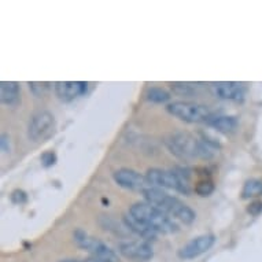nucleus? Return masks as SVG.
<instances>
[{"mask_svg":"<svg viewBox=\"0 0 262 262\" xmlns=\"http://www.w3.org/2000/svg\"><path fill=\"white\" fill-rule=\"evenodd\" d=\"M165 146L181 161H192V159H210L219 152V144L206 136L198 138L195 135L176 130L169 134L165 140Z\"/></svg>","mask_w":262,"mask_h":262,"instance_id":"obj_1","label":"nucleus"},{"mask_svg":"<svg viewBox=\"0 0 262 262\" xmlns=\"http://www.w3.org/2000/svg\"><path fill=\"white\" fill-rule=\"evenodd\" d=\"M143 196L146 199V202L154 205L163 213H166L169 217L179 220L185 225H191L196 220V213L188 205H185L183 201L169 195L161 188L150 187L143 192Z\"/></svg>","mask_w":262,"mask_h":262,"instance_id":"obj_2","label":"nucleus"},{"mask_svg":"<svg viewBox=\"0 0 262 262\" xmlns=\"http://www.w3.org/2000/svg\"><path fill=\"white\" fill-rule=\"evenodd\" d=\"M129 213L155 233L172 235L179 231V225L172 217L148 202L135 203L129 209Z\"/></svg>","mask_w":262,"mask_h":262,"instance_id":"obj_3","label":"nucleus"},{"mask_svg":"<svg viewBox=\"0 0 262 262\" xmlns=\"http://www.w3.org/2000/svg\"><path fill=\"white\" fill-rule=\"evenodd\" d=\"M146 177L151 187L155 188L173 189L177 192L189 195L191 193V184H189V173L185 169H148Z\"/></svg>","mask_w":262,"mask_h":262,"instance_id":"obj_4","label":"nucleus"},{"mask_svg":"<svg viewBox=\"0 0 262 262\" xmlns=\"http://www.w3.org/2000/svg\"><path fill=\"white\" fill-rule=\"evenodd\" d=\"M166 110L169 114L184 121L187 124L207 122L209 118L213 116L210 108L205 104L196 103V102H187V100H179V102L169 103L166 106Z\"/></svg>","mask_w":262,"mask_h":262,"instance_id":"obj_5","label":"nucleus"},{"mask_svg":"<svg viewBox=\"0 0 262 262\" xmlns=\"http://www.w3.org/2000/svg\"><path fill=\"white\" fill-rule=\"evenodd\" d=\"M56 122L54 114L46 110L35 113L28 124V138L32 142H44L55 130Z\"/></svg>","mask_w":262,"mask_h":262,"instance_id":"obj_6","label":"nucleus"},{"mask_svg":"<svg viewBox=\"0 0 262 262\" xmlns=\"http://www.w3.org/2000/svg\"><path fill=\"white\" fill-rule=\"evenodd\" d=\"M73 241L80 249L85 250L86 253L92 254L95 258H103V259H108V261L116 259L114 250L110 249L104 242H102L98 237L92 236V235L82 231V229H76L74 231Z\"/></svg>","mask_w":262,"mask_h":262,"instance_id":"obj_7","label":"nucleus"},{"mask_svg":"<svg viewBox=\"0 0 262 262\" xmlns=\"http://www.w3.org/2000/svg\"><path fill=\"white\" fill-rule=\"evenodd\" d=\"M113 179L117 184L129 191H139V192H144L147 188H150L151 185L147 180L146 174L136 172L134 169L121 168L113 173Z\"/></svg>","mask_w":262,"mask_h":262,"instance_id":"obj_8","label":"nucleus"},{"mask_svg":"<svg viewBox=\"0 0 262 262\" xmlns=\"http://www.w3.org/2000/svg\"><path fill=\"white\" fill-rule=\"evenodd\" d=\"M215 242V236L214 235H201V236L193 237L192 241H189L188 243H185L180 250H179V253L177 255L181 258V259H185V261H188V259H193V258L199 257V255H202L206 251L213 247Z\"/></svg>","mask_w":262,"mask_h":262,"instance_id":"obj_9","label":"nucleus"},{"mask_svg":"<svg viewBox=\"0 0 262 262\" xmlns=\"http://www.w3.org/2000/svg\"><path fill=\"white\" fill-rule=\"evenodd\" d=\"M118 251L122 257L134 261H150L154 257V250L146 241L124 242L118 246Z\"/></svg>","mask_w":262,"mask_h":262,"instance_id":"obj_10","label":"nucleus"},{"mask_svg":"<svg viewBox=\"0 0 262 262\" xmlns=\"http://www.w3.org/2000/svg\"><path fill=\"white\" fill-rule=\"evenodd\" d=\"M213 94L224 100L243 102L246 95V86L242 82L236 81H219L211 84Z\"/></svg>","mask_w":262,"mask_h":262,"instance_id":"obj_11","label":"nucleus"},{"mask_svg":"<svg viewBox=\"0 0 262 262\" xmlns=\"http://www.w3.org/2000/svg\"><path fill=\"white\" fill-rule=\"evenodd\" d=\"M88 90V82L84 81H56L54 91L62 102H72L84 95Z\"/></svg>","mask_w":262,"mask_h":262,"instance_id":"obj_12","label":"nucleus"},{"mask_svg":"<svg viewBox=\"0 0 262 262\" xmlns=\"http://www.w3.org/2000/svg\"><path fill=\"white\" fill-rule=\"evenodd\" d=\"M0 100L2 103L15 107L21 102V91L19 85L14 81H2L0 82Z\"/></svg>","mask_w":262,"mask_h":262,"instance_id":"obj_13","label":"nucleus"},{"mask_svg":"<svg viewBox=\"0 0 262 262\" xmlns=\"http://www.w3.org/2000/svg\"><path fill=\"white\" fill-rule=\"evenodd\" d=\"M206 124L221 134H232L236 130L239 121L235 116H214L213 114Z\"/></svg>","mask_w":262,"mask_h":262,"instance_id":"obj_14","label":"nucleus"},{"mask_svg":"<svg viewBox=\"0 0 262 262\" xmlns=\"http://www.w3.org/2000/svg\"><path fill=\"white\" fill-rule=\"evenodd\" d=\"M124 223L128 231H130V232H134L135 235L140 236L143 241H146V242L154 241L155 237H157V235H158V233H155L154 231H151L150 228H147L144 224L138 221V220L135 219L134 215L130 214V213H128V214L125 215Z\"/></svg>","mask_w":262,"mask_h":262,"instance_id":"obj_15","label":"nucleus"},{"mask_svg":"<svg viewBox=\"0 0 262 262\" xmlns=\"http://www.w3.org/2000/svg\"><path fill=\"white\" fill-rule=\"evenodd\" d=\"M262 196V180L259 179H250L245 183L242 189V198L255 199Z\"/></svg>","mask_w":262,"mask_h":262,"instance_id":"obj_16","label":"nucleus"},{"mask_svg":"<svg viewBox=\"0 0 262 262\" xmlns=\"http://www.w3.org/2000/svg\"><path fill=\"white\" fill-rule=\"evenodd\" d=\"M147 99L152 102V103H166L170 100V94L165 88H161V86H151L147 90Z\"/></svg>","mask_w":262,"mask_h":262,"instance_id":"obj_17","label":"nucleus"},{"mask_svg":"<svg viewBox=\"0 0 262 262\" xmlns=\"http://www.w3.org/2000/svg\"><path fill=\"white\" fill-rule=\"evenodd\" d=\"M170 88L174 94L184 95V96H191L196 92L198 85L192 82H170Z\"/></svg>","mask_w":262,"mask_h":262,"instance_id":"obj_18","label":"nucleus"},{"mask_svg":"<svg viewBox=\"0 0 262 262\" xmlns=\"http://www.w3.org/2000/svg\"><path fill=\"white\" fill-rule=\"evenodd\" d=\"M193 191H195V193H198L199 196H209L214 191V183L209 179H203L195 184Z\"/></svg>","mask_w":262,"mask_h":262,"instance_id":"obj_19","label":"nucleus"},{"mask_svg":"<svg viewBox=\"0 0 262 262\" xmlns=\"http://www.w3.org/2000/svg\"><path fill=\"white\" fill-rule=\"evenodd\" d=\"M29 85V90L32 91V94L37 96V98H41L44 95L47 94L50 88H51V84L50 82H39V81H32L28 84Z\"/></svg>","mask_w":262,"mask_h":262,"instance_id":"obj_20","label":"nucleus"},{"mask_svg":"<svg viewBox=\"0 0 262 262\" xmlns=\"http://www.w3.org/2000/svg\"><path fill=\"white\" fill-rule=\"evenodd\" d=\"M40 161H41V165L44 168H51L56 163V154L54 151H46L40 157Z\"/></svg>","mask_w":262,"mask_h":262,"instance_id":"obj_21","label":"nucleus"},{"mask_svg":"<svg viewBox=\"0 0 262 262\" xmlns=\"http://www.w3.org/2000/svg\"><path fill=\"white\" fill-rule=\"evenodd\" d=\"M26 199H28V196H26L25 191H22V189H15V191H13V193H11V201H13V203H15V205H22V203H25Z\"/></svg>","mask_w":262,"mask_h":262,"instance_id":"obj_22","label":"nucleus"},{"mask_svg":"<svg viewBox=\"0 0 262 262\" xmlns=\"http://www.w3.org/2000/svg\"><path fill=\"white\" fill-rule=\"evenodd\" d=\"M0 150L3 154H9L11 151V142H10V136L7 134H2L0 138Z\"/></svg>","mask_w":262,"mask_h":262,"instance_id":"obj_23","label":"nucleus"},{"mask_svg":"<svg viewBox=\"0 0 262 262\" xmlns=\"http://www.w3.org/2000/svg\"><path fill=\"white\" fill-rule=\"evenodd\" d=\"M247 211H249L251 215H258L262 213V201L259 199H255L253 202L250 203L247 206Z\"/></svg>","mask_w":262,"mask_h":262,"instance_id":"obj_24","label":"nucleus"},{"mask_svg":"<svg viewBox=\"0 0 262 262\" xmlns=\"http://www.w3.org/2000/svg\"><path fill=\"white\" fill-rule=\"evenodd\" d=\"M85 262H113V261H108V259H103V258H90V259H85Z\"/></svg>","mask_w":262,"mask_h":262,"instance_id":"obj_25","label":"nucleus"},{"mask_svg":"<svg viewBox=\"0 0 262 262\" xmlns=\"http://www.w3.org/2000/svg\"><path fill=\"white\" fill-rule=\"evenodd\" d=\"M60 262H85V261H77V259H63Z\"/></svg>","mask_w":262,"mask_h":262,"instance_id":"obj_26","label":"nucleus"}]
</instances>
